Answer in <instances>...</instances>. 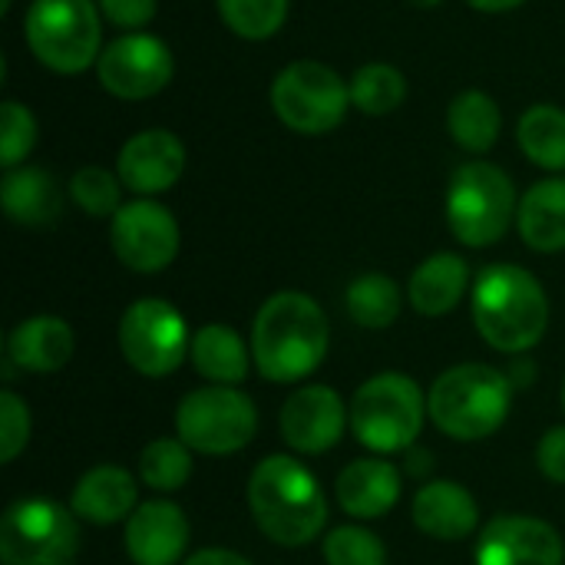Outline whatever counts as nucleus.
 Returning <instances> with one entry per match:
<instances>
[{
    "label": "nucleus",
    "instance_id": "nucleus-1",
    "mask_svg": "<svg viewBox=\"0 0 565 565\" xmlns=\"http://www.w3.org/2000/svg\"><path fill=\"white\" fill-rule=\"evenodd\" d=\"M328 315L305 291L271 295L252 324V354L258 371L275 384L305 381L328 354Z\"/></svg>",
    "mask_w": 565,
    "mask_h": 565
},
{
    "label": "nucleus",
    "instance_id": "nucleus-2",
    "mask_svg": "<svg viewBox=\"0 0 565 565\" xmlns=\"http://www.w3.org/2000/svg\"><path fill=\"white\" fill-rule=\"evenodd\" d=\"M258 530L278 546H308L328 523V503L311 470L285 454L262 460L248 480Z\"/></svg>",
    "mask_w": 565,
    "mask_h": 565
},
{
    "label": "nucleus",
    "instance_id": "nucleus-3",
    "mask_svg": "<svg viewBox=\"0 0 565 565\" xmlns=\"http://www.w3.org/2000/svg\"><path fill=\"white\" fill-rule=\"evenodd\" d=\"M473 321L483 341L503 354H523L540 344L550 324L543 285L520 265H490L473 288Z\"/></svg>",
    "mask_w": 565,
    "mask_h": 565
},
{
    "label": "nucleus",
    "instance_id": "nucleus-4",
    "mask_svg": "<svg viewBox=\"0 0 565 565\" xmlns=\"http://www.w3.org/2000/svg\"><path fill=\"white\" fill-rule=\"evenodd\" d=\"M513 384L490 364H457L444 371L430 394L427 411L434 424L454 440H487L510 417Z\"/></svg>",
    "mask_w": 565,
    "mask_h": 565
},
{
    "label": "nucleus",
    "instance_id": "nucleus-5",
    "mask_svg": "<svg viewBox=\"0 0 565 565\" xmlns=\"http://www.w3.org/2000/svg\"><path fill=\"white\" fill-rule=\"evenodd\" d=\"M516 189L513 179L483 159L463 162L447 185V225L457 235V242L470 248H490L497 245L513 215H516Z\"/></svg>",
    "mask_w": 565,
    "mask_h": 565
},
{
    "label": "nucleus",
    "instance_id": "nucleus-6",
    "mask_svg": "<svg viewBox=\"0 0 565 565\" xmlns=\"http://www.w3.org/2000/svg\"><path fill=\"white\" fill-rule=\"evenodd\" d=\"M99 13L93 0H33L23 23L26 46L53 73H83L103 53Z\"/></svg>",
    "mask_w": 565,
    "mask_h": 565
},
{
    "label": "nucleus",
    "instance_id": "nucleus-7",
    "mask_svg": "<svg viewBox=\"0 0 565 565\" xmlns=\"http://www.w3.org/2000/svg\"><path fill=\"white\" fill-rule=\"evenodd\" d=\"M424 427V391L414 377L387 371L358 387L351 401V430L374 454L407 450Z\"/></svg>",
    "mask_w": 565,
    "mask_h": 565
},
{
    "label": "nucleus",
    "instance_id": "nucleus-8",
    "mask_svg": "<svg viewBox=\"0 0 565 565\" xmlns=\"http://www.w3.org/2000/svg\"><path fill=\"white\" fill-rule=\"evenodd\" d=\"M275 116L298 136H324L338 129L351 109V86L318 60L288 63L271 83Z\"/></svg>",
    "mask_w": 565,
    "mask_h": 565
},
{
    "label": "nucleus",
    "instance_id": "nucleus-9",
    "mask_svg": "<svg viewBox=\"0 0 565 565\" xmlns=\"http://www.w3.org/2000/svg\"><path fill=\"white\" fill-rule=\"evenodd\" d=\"M258 430V411L248 394L238 387H199L182 397L175 411V434L179 440L209 457H228L252 444Z\"/></svg>",
    "mask_w": 565,
    "mask_h": 565
},
{
    "label": "nucleus",
    "instance_id": "nucleus-10",
    "mask_svg": "<svg viewBox=\"0 0 565 565\" xmlns=\"http://www.w3.org/2000/svg\"><path fill=\"white\" fill-rule=\"evenodd\" d=\"M76 550V513L53 500H17L0 520L3 565H73Z\"/></svg>",
    "mask_w": 565,
    "mask_h": 565
},
{
    "label": "nucleus",
    "instance_id": "nucleus-11",
    "mask_svg": "<svg viewBox=\"0 0 565 565\" xmlns=\"http://www.w3.org/2000/svg\"><path fill=\"white\" fill-rule=\"evenodd\" d=\"M122 358L146 377H166L179 371L185 351H192L185 318L162 298L132 301L119 321Z\"/></svg>",
    "mask_w": 565,
    "mask_h": 565
},
{
    "label": "nucleus",
    "instance_id": "nucleus-12",
    "mask_svg": "<svg viewBox=\"0 0 565 565\" xmlns=\"http://www.w3.org/2000/svg\"><path fill=\"white\" fill-rule=\"evenodd\" d=\"M172 50L152 33H126L106 43L96 60L99 86L116 99H149L172 83Z\"/></svg>",
    "mask_w": 565,
    "mask_h": 565
},
{
    "label": "nucleus",
    "instance_id": "nucleus-13",
    "mask_svg": "<svg viewBox=\"0 0 565 565\" xmlns=\"http://www.w3.org/2000/svg\"><path fill=\"white\" fill-rule=\"evenodd\" d=\"M109 242L126 268L139 275H156L175 262L182 238H179V222L166 205L136 199L113 215Z\"/></svg>",
    "mask_w": 565,
    "mask_h": 565
},
{
    "label": "nucleus",
    "instance_id": "nucleus-14",
    "mask_svg": "<svg viewBox=\"0 0 565 565\" xmlns=\"http://www.w3.org/2000/svg\"><path fill=\"white\" fill-rule=\"evenodd\" d=\"M185 172V146L169 129H142L122 142L116 175L139 195L169 192Z\"/></svg>",
    "mask_w": 565,
    "mask_h": 565
},
{
    "label": "nucleus",
    "instance_id": "nucleus-15",
    "mask_svg": "<svg viewBox=\"0 0 565 565\" xmlns=\"http://www.w3.org/2000/svg\"><path fill=\"white\" fill-rule=\"evenodd\" d=\"M559 533L533 516H497L477 543V565H563Z\"/></svg>",
    "mask_w": 565,
    "mask_h": 565
},
{
    "label": "nucleus",
    "instance_id": "nucleus-16",
    "mask_svg": "<svg viewBox=\"0 0 565 565\" xmlns=\"http://www.w3.org/2000/svg\"><path fill=\"white\" fill-rule=\"evenodd\" d=\"M344 401L324 384L295 391L281 407V437L298 454H324L344 434Z\"/></svg>",
    "mask_w": 565,
    "mask_h": 565
},
{
    "label": "nucleus",
    "instance_id": "nucleus-17",
    "mask_svg": "<svg viewBox=\"0 0 565 565\" xmlns=\"http://www.w3.org/2000/svg\"><path fill=\"white\" fill-rule=\"evenodd\" d=\"M189 546V520L169 500L142 503L126 520V553L136 565H175Z\"/></svg>",
    "mask_w": 565,
    "mask_h": 565
},
{
    "label": "nucleus",
    "instance_id": "nucleus-18",
    "mask_svg": "<svg viewBox=\"0 0 565 565\" xmlns=\"http://www.w3.org/2000/svg\"><path fill=\"white\" fill-rule=\"evenodd\" d=\"M477 520H480V507L470 497V490H463L460 483L437 480L420 487L414 497V523L430 540L460 543L477 530Z\"/></svg>",
    "mask_w": 565,
    "mask_h": 565
},
{
    "label": "nucleus",
    "instance_id": "nucleus-19",
    "mask_svg": "<svg viewBox=\"0 0 565 565\" xmlns=\"http://www.w3.org/2000/svg\"><path fill=\"white\" fill-rule=\"evenodd\" d=\"M401 500V473L387 460H354L338 473V503L354 520H381Z\"/></svg>",
    "mask_w": 565,
    "mask_h": 565
},
{
    "label": "nucleus",
    "instance_id": "nucleus-20",
    "mask_svg": "<svg viewBox=\"0 0 565 565\" xmlns=\"http://www.w3.org/2000/svg\"><path fill=\"white\" fill-rule=\"evenodd\" d=\"M0 202H3L7 218L26 228H43L56 222L63 212V192L56 179L40 166L7 169L0 182Z\"/></svg>",
    "mask_w": 565,
    "mask_h": 565
},
{
    "label": "nucleus",
    "instance_id": "nucleus-21",
    "mask_svg": "<svg viewBox=\"0 0 565 565\" xmlns=\"http://www.w3.org/2000/svg\"><path fill=\"white\" fill-rule=\"evenodd\" d=\"M132 507H136V483L132 473H126L122 467H93L86 477H79L70 497V510L76 513V520H86L93 526L122 523L136 513Z\"/></svg>",
    "mask_w": 565,
    "mask_h": 565
},
{
    "label": "nucleus",
    "instance_id": "nucleus-22",
    "mask_svg": "<svg viewBox=\"0 0 565 565\" xmlns=\"http://www.w3.org/2000/svg\"><path fill=\"white\" fill-rule=\"evenodd\" d=\"M470 285V265L454 255V252H440L430 255L424 265H417V271L411 275V305L427 315V318H440L450 315Z\"/></svg>",
    "mask_w": 565,
    "mask_h": 565
},
{
    "label": "nucleus",
    "instance_id": "nucleus-23",
    "mask_svg": "<svg viewBox=\"0 0 565 565\" xmlns=\"http://www.w3.org/2000/svg\"><path fill=\"white\" fill-rule=\"evenodd\" d=\"M7 348H10V358L20 367L36 371V374H50V371H60L73 358L76 338H73V328L63 318L40 315V318H30V321L17 324Z\"/></svg>",
    "mask_w": 565,
    "mask_h": 565
},
{
    "label": "nucleus",
    "instance_id": "nucleus-24",
    "mask_svg": "<svg viewBox=\"0 0 565 565\" xmlns=\"http://www.w3.org/2000/svg\"><path fill=\"white\" fill-rule=\"evenodd\" d=\"M516 228L533 252H563L565 248V179L536 182L516 209Z\"/></svg>",
    "mask_w": 565,
    "mask_h": 565
},
{
    "label": "nucleus",
    "instance_id": "nucleus-25",
    "mask_svg": "<svg viewBox=\"0 0 565 565\" xmlns=\"http://www.w3.org/2000/svg\"><path fill=\"white\" fill-rule=\"evenodd\" d=\"M503 113L500 103L483 89H463L447 109V132L467 152H490L500 139Z\"/></svg>",
    "mask_w": 565,
    "mask_h": 565
},
{
    "label": "nucleus",
    "instance_id": "nucleus-26",
    "mask_svg": "<svg viewBox=\"0 0 565 565\" xmlns=\"http://www.w3.org/2000/svg\"><path fill=\"white\" fill-rule=\"evenodd\" d=\"M192 364L195 371L222 387H235L248 374V351L245 341L228 324H205L192 338Z\"/></svg>",
    "mask_w": 565,
    "mask_h": 565
},
{
    "label": "nucleus",
    "instance_id": "nucleus-27",
    "mask_svg": "<svg viewBox=\"0 0 565 565\" xmlns=\"http://www.w3.org/2000/svg\"><path fill=\"white\" fill-rule=\"evenodd\" d=\"M520 149L530 162L550 172L565 169V109L553 103H536L520 116L516 126Z\"/></svg>",
    "mask_w": 565,
    "mask_h": 565
},
{
    "label": "nucleus",
    "instance_id": "nucleus-28",
    "mask_svg": "<svg viewBox=\"0 0 565 565\" xmlns=\"http://www.w3.org/2000/svg\"><path fill=\"white\" fill-rule=\"evenodd\" d=\"M344 305H348V315L354 318V324L371 328V331H384L401 315V288L394 278L371 271V275H361L348 285Z\"/></svg>",
    "mask_w": 565,
    "mask_h": 565
},
{
    "label": "nucleus",
    "instance_id": "nucleus-29",
    "mask_svg": "<svg viewBox=\"0 0 565 565\" xmlns=\"http://www.w3.org/2000/svg\"><path fill=\"white\" fill-rule=\"evenodd\" d=\"M351 106L364 116H387L407 99V79L391 63H367L351 79Z\"/></svg>",
    "mask_w": 565,
    "mask_h": 565
},
{
    "label": "nucleus",
    "instance_id": "nucleus-30",
    "mask_svg": "<svg viewBox=\"0 0 565 565\" xmlns=\"http://www.w3.org/2000/svg\"><path fill=\"white\" fill-rule=\"evenodd\" d=\"M139 477L146 487L159 490V493H175L185 487V480L192 477V457L189 447L182 440L172 437H159L152 440L142 457H139Z\"/></svg>",
    "mask_w": 565,
    "mask_h": 565
},
{
    "label": "nucleus",
    "instance_id": "nucleus-31",
    "mask_svg": "<svg viewBox=\"0 0 565 565\" xmlns=\"http://www.w3.org/2000/svg\"><path fill=\"white\" fill-rule=\"evenodd\" d=\"M291 0H218L222 23L242 40H268L288 20Z\"/></svg>",
    "mask_w": 565,
    "mask_h": 565
},
{
    "label": "nucleus",
    "instance_id": "nucleus-32",
    "mask_svg": "<svg viewBox=\"0 0 565 565\" xmlns=\"http://www.w3.org/2000/svg\"><path fill=\"white\" fill-rule=\"evenodd\" d=\"M70 199L93 218L116 215L122 209V179L99 166H83L70 179Z\"/></svg>",
    "mask_w": 565,
    "mask_h": 565
},
{
    "label": "nucleus",
    "instance_id": "nucleus-33",
    "mask_svg": "<svg viewBox=\"0 0 565 565\" xmlns=\"http://www.w3.org/2000/svg\"><path fill=\"white\" fill-rule=\"evenodd\" d=\"M33 146H36L33 113L17 99H3V106H0V166L3 169L23 166V159L33 152Z\"/></svg>",
    "mask_w": 565,
    "mask_h": 565
},
{
    "label": "nucleus",
    "instance_id": "nucleus-34",
    "mask_svg": "<svg viewBox=\"0 0 565 565\" xmlns=\"http://www.w3.org/2000/svg\"><path fill=\"white\" fill-rule=\"evenodd\" d=\"M324 563L328 565H387L384 543L361 526H341L324 540Z\"/></svg>",
    "mask_w": 565,
    "mask_h": 565
},
{
    "label": "nucleus",
    "instance_id": "nucleus-35",
    "mask_svg": "<svg viewBox=\"0 0 565 565\" xmlns=\"http://www.w3.org/2000/svg\"><path fill=\"white\" fill-rule=\"evenodd\" d=\"M26 440H30V411L13 391H3L0 394V460L3 463L17 460Z\"/></svg>",
    "mask_w": 565,
    "mask_h": 565
},
{
    "label": "nucleus",
    "instance_id": "nucleus-36",
    "mask_svg": "<svg viewBox=\"0 0 565 565\" xmlns=\"http://www.w3.org/2000/svg\"><path fill=\"white\" fill-rule=\"evenodd\" d=\"M99 10L113 26L139 33L146 23H152L159 0H99Z\"/></svg>",
    "mask_w": 565,
    "mask_h": 565
},
{
    "label": "nucleus",
    "instance_id": "nucleus-37",
    "mask_svg": "<svg viewBox=\"0 0 565 565\" xmlns=\"http://www.w3.org/2000/svg\"><path fill=\"white\" fill-rule=\"evenodd\" d=\"M536 463L546 480L565 483V427H553L543 434V440L536 447Z\"/></svg>",
    "mask_w": 565,
    "mask_h": 565
},
{
    "label": "nucleus",
    "instance_id": "nucleus-38",
    "mask_svg": "<svg viewBox=\"0 0 565 565\" xmlns=\"http://www.w3.org/2000/svg\"><path fill=\"white\" fill-rule=\"evenodd\" d=\"M185 565H252L245 556L238 553H228V550H202L195 556H189Z\"/></svg>",
    "mask_w": 565,
    "mask_h": 565
},
{
    "label": "nucleus",
    "instance_id": "nucleus-39",
    "mask_svg": "<svg viewBox=\"0 0 565 565\" xmlns=\"http://www.w3.org/2000/svg\"><path fill=\"white\" fill-rule=\"evenodd\" d=\"M473 10H480V13H507V10H516V7H523L526 0H467Z\"/></svg>",
    "mask_w": 565,
    "mask_h": 565
},
{
    "label": "nucleus",
    "instance_id": "nucleus-40",
    "mask_svg": "<svg viewBox=\"0 0 565 565\" xmlns=\"http://www.w3.org/2000/svg\"><path fill=\"white\" fill-rule=\"evenodd\" d=\"M414 7H420V10H430V7H437V3H444V0H411Z\"/></svg>",
    "mask_w": 565,
    "mask_h": 565
},
{
    "label": "nucleus",
    "instance_id": "nucleus-41",
    "mask_svg": "<svg viewBox=\"0 0 565 565\" xmlns=\"http://www.w3.org/2000/svg\"><path fill=\"white\" fill-rule=\"evenodd\" d=\"M10 3H13V0H0V13H10Z\"/></svg>",
    "mask_w": 565,
    "mask_h": 565
},
{
    "label": "nucleus",
    "instance_id": "nucleus-42",
    "mask_svg": "<svg viewBox=\"0 0 565 565\" xmlns=\"http://www.w3.org/2000/svg\"><path fill=\"white\" fill-rule=\"evenodd\" d=\"M563 411H565V384H563Z\"/></svg>",
    "mask_w": 565,
    "mask_h": 565
}]
</instances>
